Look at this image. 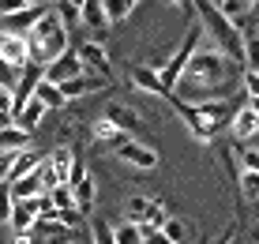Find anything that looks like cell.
Returning <instances> with one entry per match:
<instances>
[{
    "label": "cell",
    "mask_w": 259,
    "mask_h": 244,
    "mask_svg": "<svg viewBox=\"0 0 259 244\" xmlns=\"http://www.w3.org/2000/svg\"><path fill=\"white\" fill-rule=\"evenodd\" d=\"M237 87H240V68L203 42L192 53V60L181 71V79H177L173 98L177 102H192V105L195 102H218V98H233Z\"/></svg>",
    "instance_id": "cell-1"
},
{
    "label": "cell",
    "mask_w": 259,
    "mask_h": 244,
    "mask_svg": "<svg viewBox=\"0 0 259 244\" xmlns=\"http://www.w3.org/2000/svg\"><path fill=\"white\" fill-rule=\"evenodd\" d=\"M173 102V109L177 116H181L184 124H188V132H192V139H199V143H214L222 132L233 124V116L240 109V102L237 98H218V102H177V98H169Z\"/></svg>",
    "instance_id": "cell-2"
},
{
    "label": "cell",
    "mask_w": 259,
    "mask_h": 244,
    "mask_svg": "<svg viewBox=\"0 0 259 244\" xmlns=\"http://www.w3.org/2000/svg\"><path fill=\"white\" fill-rule=\"evenodd\" d=\"M68 49H71V34L64 30V23L57 19V12H53V4H49L46 15L26 30V53H30V64L49 68L53 60L64 57Z\"/></svg>",
    "instance_id": "cell-3"
},
{
    "label": "cell",
    "mask_w": 259,
    "mask_h": 244,
    "mask_svg": "<svg viewBox=\"0 0 259 244\" xmlns=\"http://www.w3.org/2000/svg\"><path fill=\"white\" fill-rule=\"evenodd\" d=\"M203 42H207V38H203V26L192 19V23H188V30H184V38H181V45L173 49V57H169L162 68H154V71H158V83L165 87V94H169V98H173V90H177V79H181V71L188 68L192 53L199 49Z\"/></svg>",
    "instance_id": "cell-4"
},
{
    "label": "cell",
    "mask_w": 259,
    "mask_h": 244,
    "mask_svg": "<svg viewBox=\"0 0 259 244\" xmlns=\"http://www.w3.org/2000/svg\"><path fill=\"white\" fill-rule=\"evenodd\" d=\"M71 53L79 57V64H83V75H94L102 79V83H113V64H109V53H105L102 42H79L71 45Z\"/></svg>",
    "instance_id": "cell-5"
},
{
    "label": "cell",
    "mask_w": 259,
    "mask_h": 244,
    "mask_svg": "<svg viewBox=\"0 0 259 244\" xmlns=\"http://www.w3.org/2000/svg\"><path fill=\"white\" fill-rule=\"evenodd\" d=\"M117 154V161H124V166L139 169V173H150V169H158V150L150 147V143H139V139H128L124 147L113 150Z\"/></svg>",
    "instance_id": "cell-6"
},
{
    "label": "cell",
    "mask_w": 259,
    "mask_h": 244,
    "mask_svg": "<svg viewBox=\"0 0 259 244\" xmlns=\"http://www.w3.org/2000/svg\"><path fill=\"white\" fill-rule=\"evenodd\" d=\"M0 60L12 71H23L30 64V53H26V38L15 30H0Z\"/></svg>",
    "instance_id": "cell-7"
},
{
    "label": "cell",
    "mask_w": 259,
    "mask_h": 244,
    "mask_svg": "<svg viewBox=\"0 0 259 244\" xmlns=\"http://www.w3.org/2000/svg\"><path fill=\"white\" fill-rule=\"evenodd\" d=\"M79 75H83V64H79V57H75V53H64V57H57V60H53V64L49 68H41V79H46V83H71V79H79Z\"/></svg>",
    "instance_id": "cell-8"
},
{
    "label": "cell",
    "mask_w": 259,
    "mask_h": 244,
    "mask_svg": "<svg viewBox=\"0 0 259 244\" xmlns=\"http://www.w3.org/2000/svg\"><path fill=\"white\" fill-rule=\"evenodd\" d=\"M102 120H109L113 128H117L120 135H128V139L143 132V120H139V113H132L124 102H113V105H105V116H102Z\"/></svg>",
    "instance_id": "cell-9"
},
{
    "label": "cell",
    "mask_w": 259,
    "mask_h": 244,
    "mask_svg": "<svg viewBox=\"0 0 259 244\" xmlns=\"http://www.w3.org/2000/svg\"><path fill=\"white\" fill-rule=\"evenodd\" d=\"M46 116H49V113H46V105H41L38 98H30V102H26L23 109L12 116V124H15V128H23L26 135H34V132L41 128V124H46Z\"/></svg>",
    "instance_id": "cell-10"
},
{
    "label": "cell",
    "mask_w": 259,
    "mask_h": 244,
    "mask_svg": "<svg viewBox=\"0 0 259 244\" xmlns=\"http://www.w3.org/2000/svg\"><path fill=\"white\" fill-rule=\"evenodd\" d=\"M46 161H49V169H53V177L60 180V184H68V177H71V169H75V150L68 147V143H60L57 150H49L46 154Z\"/></svg>",
    "instance_id": "cell-11"
},
{
    "label": "cell",
    "mask_w": 259,
    "mask_h": 244,
    "mask_svg": "<svg viewBox=\"0 0 259 244\" xmlns=\"http://www.w3.org/2000/svg\"><path fill=\"white\" fill-rule=\"evenodd\" d=\"M229 132H233V139L244 147V143H252L255 135H259V116L248 109V105H240L237 116H233V124H229Z\"/></svg>",
    "instance_id": "cell-12"
},
{
    "label": "cell",
    "mask_w": 259,
    "mask_h": 244,
    "mask_svg": "<svg viewBox=\"0 0 259 244\" xmlns=\"http://www.w3.org/2000/svg\"><path fill=\"white\" fill-rule=\"evenodd\" d=\"M68 192H71V203H75L79 218L94 211V199H98V184H94V177H91V173H87L83 180H79V184H71Z\"/></svg>",
    "instance_id": "cell-13"
},
{
    "label": "cell",
    "mask_w": 259,
    "mask_h": 244,
    "mask_svg": "<svg viewBox=\"0 0 259 244\" xmlns=\"http://www.w3.org/2000/svg\"><path fill=\"white\" fill-rule=\"evenodd\" d=\"M46 8H49V4H23L19 12L12 15V23H8L4 30H15V34H23V38H26V30H30L41 15H46Z\"/></svg>",
    "instance_id": "cell-14"
},
{
    "label": "cell",
    "mask_w": 259,
    "mask_h": 244,
    "mask_svg": "<svg viewBox=\"0 0 259 244\" xmlns=\"http://www.w3.org/2000/svg\"><path fill=\"white\" fill-rule=\"evenodd\" d=\"M38 214H34L30 203H12V214H8V229H15V237H26L34 229Z\"/></svg>",
    "instance_id": "cell-15"
},
{
    "label": "cell",
    "mask_w": 259,
    "mask_h": 244,
    "mask_svg": "<svg viewBox=\"0 0 259 244\" xmlns=\"http://www.w3.org/2000/svg\"><path fill=\"white\" fill-rule=\"evenodd\" d=\"M79 23L91 26V30H109V19H105L102 0H79Z\"/></svg>",
    "instance_id": "cell-16"
},
{
    "label": "cell",
    "mask_w": 259,
    "mask_h": 244,
    "mask_svg": "<svg viewBox=\"0 0 259 244\" xmlns=\"http://www.w3.org/2000/svg\"><path fill=\"white\" fill-rule=\"evenodd\" d=\"M41 150H19V154H15V161H12V173H8V180L4 184H12V180H19V177H30L34 169L41 166Z\"/></svg>",
    "instance_id": "cell-17"
},
{
    "label": "cell",
    "mask_w": 259,
    "mask_h": 244,
    "mask_svg": "<svg viewBox=\"0 0 259 244\" xmlns=\"http://www.w3.org/2000/svg\"><path fill=\"white\" fill-rule=\"evenodd\" d=\"M109 83H102V79L94 75H79L71 79V83H60V94H64V102H71V98H83V94H94V90H105Z\"/></svg>",
    "instance_id": "cell-18"
},
{
    "label": "cell",
    "mask_w": 259,
    "mask_h": 244,
    "mask_svg": "<svg viewBox=\"0 0 259 244\" xmlns=\"http://www.w3.org/2000/svg\"><path fill=\"white\" fill-rule=\"evenodd\" d=\"M132 87H136V90H147V94H154V98H169L165 94V87L162 83H158V71L154 68H132Z\"/></svg>",
    "instance_id": "cell-19"
},
{
    "label": "cell",
    "mask_w": 259,
    "mask_h": 244,
    "mask_svg": "<svg viewBox=\"0 0 259 244\" xmlns=\"http://www.w3.org/2000/svg\"><path fill=\"white\" fill-rule=\"evenodd\" d=\"M0 150H8V154L30 150V135L23 128H15V124H4V128H0Z\"/></svg>",
    "instance_id": "cell-20"
},
{
    "label": "cell",
    "mask_w": 259,
    "mask_h": 244,
    "mask_svg": "<svg viewBox=\"0 0 259 244\" xmlns=\"http://www.w3.org/2000/svg\"><path fill=\"white\" fill-rule=\"evenodd\" d=\"M34 98L46 105V113H60V109L68 105V102H64V94H60V87H57V83H46V79L34 87Z\"/></svg>",
    "instance_id": "cell-21"
},
{
    "label": "cell",
    "mask_w": 259,
    "mask_h": 244,
    "mask_svg": "<svg viewBox=\"0 0 259 244\" xmlns=\"http://www.w3.org/2000/svg\"><path fill=\"white\" fill-rule=\"evenodd\" d=\"M102 8H105V19H109V26H113V23L132 19L139 4H136V0H102Z\"/></svg>",
    "instance_id": "cell-22"
},
{
    "label": "cell",
    "mask_w": 259,
    "mask_h": 244,
    "mask_svg": "<svg viewBox=\"0 0 259 244\" xmlns=\"http://www.w3.org/2000/svg\"><path fill=\"white\" fill-rule=\"evenodd\" d=\"M162 237H165L169 244H192V225L184 222V218H165Z\"/></svg>",
    "instance_id": "cell-23"
},
{
    "label": "cell",
    "mask_w": 259,
    "mask_h": 244,
    "mask_svg": "<svg viewBox=\"0 0 259 244\" xmlns=\"http://www.w3.org/2000/svg\"><path fill=\"white\" fill-rule=\"evenodd\" d=\"M147 211H150V195H132V199H128V207H124V214H128L124 222L143 225V222H147Z\"/></svg>",
    "instance_id": "cell-24"
},
{
    "label": "cell",
    "mask_w": 259,
    "mask_h": 244,
    "mask_svg": "<svg viewBox=\"0 0 259 244\" xmlns=\"http://www.w3.org/2000/svg\"><path fill=\"white\" fill-rule=\"evenodd\" d=\"M53 12H57V19L64 23V30L79 26V4L75 0H60V4H53Z\"/></svg>",
    "instance_id": "cell-25"
},
{
    "label": "cell",
    "mask_w": 259,
    "mask_h": 244,
    "mask_svg": "<svg viewBox=\"0 0 259 244\" xmlns=\"http://www.w3.org/2000/svg\"><path fill=\"white\" fill-rule=\"evenodd\" d=\"M94 135H98V139H105V143H109L113 150H117V147H124V143H128V135H120V132L113 128L109 120H98V124H94Z\"/></svg>",
    "instance_id": "cell-26"
},
{
    "label": "cell",
    "mask_w": 259,
    "mask_h": 244,
    "mask_svg": "<svg viewBox=\"0 0 259 244\" xmlns=\"http://www.w3.org/2000/svg\"><path fill=\"white\" fill-rule=\"evenodd\" d=\"M113 240H117V244H143V237H139V225H132V222L113 225Z\"/></svg>",
    "instance_id": "cell-27"
},
{
    "label": "cell",
    "mask_w": 259,
    "mask_h": 244,
    "mask_svg": "<svg viewBox=\"0 0 259 244\" xmlns=\"http://www.w3.org/2000/svg\"><path fill=\"white\" fill-rule=\"evenodd\" d=\"M165 218H169V214H165V203L150 195V211H147V222H143V225H147V229H162Z\"/></svg>",
    "instance_id": "cell-28"
},
{
    "label": "cell",
    "mask_w": 259,
    "mask_h": 244,
    "mask_svg": "<svg viewBox=\"0 0 259 244\" xmlns=\"http://www.w3.org/2000/svg\"><path fill=\"white\" fill-rule=\"evenodd\" d=\"M240 195H244V199H252V203H259V173L240 169Z\"/></svg>",
    "instance_id": "cell-29"
},
{
    "label": "cell",
    "mask_w": 259,
    "mask_h": 244,
    "mask_svg": "<svg viewBox=\"0 0 259 244\" xmlns=\"http://www.w3.org/2000/svg\"><path fill=\"white\" fill-rule=\"evenodd\" d=\"M49 203H53V211H75V203H71V192H68V184L53 188V192H49Z\"/></svg>",
    "instance_id": "cell-30"
},
{
    "label": "cell",
    "mask_w": 259,
    "mask_h": 244,
    "mask_svg": "<svg viewBox=\"0 0 259 244\" xmlns=\"http://www.w3.org/2000/svg\"><path fill=\"white\" fill-rule=\"evenodd\" d=\"M91 240H94V244H117V240H113V225L98 218V222H94V229H91Z\"/></svg>",
    "instance_id": "cell-31"
},
{
    "label": "cell",
    "mask_w": 259,
    "mask_h": 244,
    "mask_svg": "<svg viewBox=\"0 0 259 244\" xmlns=\"http://www.w3.org/2000/svg\"><path fill=\"white\" fill-rule=\"evenodd\" d=\"M240 87H244L248 102H252V98H259V71H240Z\"/></svg>",
    "instance_id": "cell-32"
},
{
    "label": "cell",
    "mask_w": 259,
    "mask_h": 244,
    "mask_svg": "<svg viewBox=\"0 0 259 244\" xmlns=\"http://www.w3.org/2000/svg\"><path fill=\"white\" fill-rule=\"evenodd\" d=\"M4 124H12V90L0 87V128Z\"/></svg>",
    "instance_id": "cell-33"
},
{
    "label": "cell",
    "mask_w": 259,
    "mask_h": 244,
    "mask_svg": "<svg viewBox=\"0 0 259 244\" xmlns=\"http://www.w3.org/2000/svg\"><path fill=\"white\" fill-rule=\"evenodd\" d=\"M8 214H12V195H8V184H0V225H8Z\"/></svg>",
    "instance_id": "cell-34"
},
{
    "label": "cell",
    "mask_w": 259,
    "mask_h": 244,
    "mask_svg": "<svg viewBox=\"0 0 259 244\" xmlns=\"http://www.w3.org/2000/svg\"><path fill=\"white\" fill-rule=\"evenodd\" d=\"M240 161H244V169H248V173H259V154H255V150L240 147Z\"/></svg>",
    "instance_id": "cell-35"
},
{
    "label": "cell",
    "mask_w": 259,
    "mask_h": 244,
    "mask_svg": "<svg viewBox=\"0 0 259 244\" xmlns=\"http://www.w3.org/2000/svg\"><path fill=\"white\" fill-rule=\"evenodd\" d=\"M15 75H19V71H12L4 60H0V87H4V90H15Z\"/></svg>",
    "instance_id": "cell-36"
},
{
    "label": "cell",
    "mask_w": 259,
    "mask_h": 244,
    "mask_svg": "<svg viewBox=\"0 0 259 244\" xmlns=\"http://www.w3.org/2000/svg\"><path fill=\"white\" fill-rule=\"evenodd\" d=\"M12 161H15V154H8V150H0V184L8 180V173H12Z\"/></svg>",
    "instance_id": "cell-37"
},
{
    "label": "cell",
    "mask_w": 259,
    "mask_h": 244,
    "mask_svg": "<svg viewBox=\"0 0 259 244\" xmlns=\"http://www.w3.org/2000/svg\"><path fill=\"white\" fill-rule=\"evenodd\" d=\"M248 109H252V113L259 116V98H252V102H248Z\"/></svg>",
    "instance_id": "cell-38"
},
{
    "label": "cell",
    "mask_w": 259,
    "mask_h": 244,
    "mask_svg": "<svg viewBox=\"0 0 259 244\" xmlns=\"http://www.w3.org/2000/svg\"><path fill=\"white\" fill-rule=\"evenodd\" d=\"M71 244H75V240H71Z\"/></svg>",
    "instance_id": "cell-39"
}]
</instances>
